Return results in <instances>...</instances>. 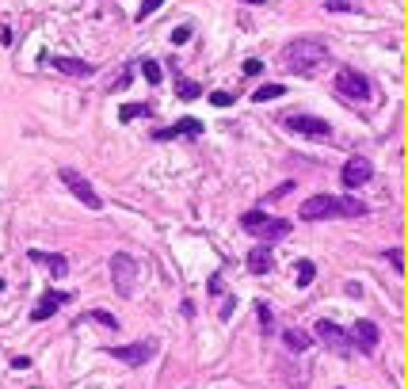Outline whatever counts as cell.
I'll return each instance as SVG.
<instances>
[{
	"mask_svg": "<svg viewBox=\"0 0 408 389\" xmlns=\"http://www.w3.org/2000/svg\"><path fill=\"white\" fill-rule=\"evenodd\" d=\"M283 65L298 76H317L320 65H328V46L320 39H294L290 46H283Z\"/></svg>",
	"mask_w": 408,
	"mask_h": 389,
	"instance_id": "1",
	"label": "cell"
},
{
	"mask_svg": "<svg viewBox=\"0 0 408 389\" xmlns=\"http://www.w3.org/2000/svg\"><path fill=\"white\" fill-rule=\"evenodd\" d=\"M111 279H114V290H119L123 298H134V290H138V279H141L138 260L126 256V252H114V256H111Z\"/></svg>",
	"mask_w": 408,
	"mask_h": 389,
	"instance_id": "2",
	"label": "cell"
},
{
	"mask_svg": "<svg viewBox=\"0 0 408 389\" xmlns=\"http://www.w3.org/2000/svg\"><path fill=\"white\" fill-rule=\"evenodd\" d=\"M336 92H340L343 100H355V103H367L370 100V81L355 69H340L336 73Z\"/></svg>",
	"mask_w": 408,
	"mask_h": 389,
	"instance_id": "3",
	"label": "cell"
},
{
	"mask_svg": "<svg viewBox=\"0 0 408 389\" xmlns=\"http://www.w3.org/2000/svg\"><path fill=\"white\" fill-rule=\"evenodd\" d=\"M61 183H65V187L73 191V195H76V199H81L88 210H103V199H99V195H96V187H92V183L84 180V176L76 172V168H69V165L61 168Z\"/></svg>",
	"mask_w": 408,
	"mask_h": 389,
	"instance_id": "4",
	"label": "cell"
},
{
	"mask_svg": "<svg viewBox=\"0 0 408 389\" xmlns=\"http://www.w3.org/2000/svg\"><path fill=\"white\" fill-rule=\"evenodd\" d=\"M283 126L290 134H302V138H313V141H325L328 134H332V126H328L325 118H317V115H286Z\"/></svg>",
	"mask_w": 408,
	"mask_h": 389,
	"instance_id": "5",
	"label": "cell"
},
{
	"mask_svg": "<svg viewBox=\"0 0 408 389\" xmlns=\"http://www.w3.org/2000/svg\"><path fill=\"white\" fill-rule=\"evenodd\" d=\"M343 214V202L332 199V195H313V199L302 202V210H298V218L302 222H317V218H340Z\"/></svg>",
	"mask_w": 408,
	"mask_h": 389,
	"instance_id": "6",
	"label": "cell"
},
{
	"mask_svg": "<svg viewBox=\"0 0 408 389\" xmlns=\"http://www.w3.org/2000/svg\"><path fill=\"white\" fill-rule=\"evenodd\" d=\"M114 359H123L126 366H141L156 355V344L153 339H141V344H119V348H107Z\"/></svg>",
	"mask_w": 408,
	"mask_h": 389,
	"instance_id": "7",
	"label": "cell"
},
{
	"mask_svg": "<svg viewBox=\"0 0 408 389\" xmlns=\"http://www.w3.org/2000/svg\"><path fill=\"white\" fill-rule=\"evenodd\" d=\"M317 336L325 339L336 355H351V348H355V344H351V332L340 328V324H332V321H317Z\"/></svg>",
	"mask_w": 408,
	"mask_h": 389,
	"instance_id": "8",
	"label": "cell"
},
{
	"mask_svg": "<svg viewBox=\"0 0 408 389\" xmlns=\"http://www.w3.org/2000/svg\"><path fill=\"white\" fill-rule=\"evenodd\" d=\"M370 176H374V165H370L367 157H351L347 165L340 168V180L343 187L351 191V187H363V183H370Z\"/></svg>",
	"mask_w": 408,
	"mask_h": 389,
	"instance_id": "9",
	"label": "cell"
},
{
	"mask_svg": "<svg viewBox=\"0 0 408 389\" xmlns=\"http://www.w3.org/2000/svg\"><path fill=\"white\" fill-rule=\"evenodd\" d=\"M378 339H382V332H378L374 321H367V317H363V321L351 324V344L363 351V355H370V351L378 348Z\"/></svg>",
	"mask_w": 408,
	"mask_h": 389,
	"instance_id": "10",
	"label": "cell"
},
{
	"mask_svg": "<svg viewBox=\"0 0 408 389\" xmlns=\"http://www.w3.org/2000/svg\"><path fill=\"white\" fill-rule=\"evenodd\" d=\"M203 134V123L198 118H180V123H172V126H161V130H153L156 141H172V138H198Z\"/></svg>",
	"mask_w": 408,
	"mask_h": 389,
	"instance_id": "11",
	"label": "cell"
},
{
	"mask_svg": "<svg viewBox=\"0 0 408 389\" xmlns=\"http://www.w3.org/2000/svg\"><path fill=\"white\" fill-rule=\"evenodd\" d=\"M65 302H69L65 290H46V294H42V302L34 306V313H31V317H34V321H46V317H54L57 309L65 306Z\"/></svg>",
	"mask_w": 408,
	"mask_h": 389,
	"instance_id": "12",
	"label": "cell"
},
{
	"mask_svg": "<svg viewBox=\"0 0 408 389\" xmlns=\"http://www.w3.org/2000/svg\"><path fill=\"white\" fill-rule=\"evenodd\" d=\"M50 65H54L57 73H65V76H92L96 73L92 61H81V58H50Z\"/></svg>",
	"mask_w": 408,
	"mask_h": 389,
	"instance_id": "13",
	"label": "cell"
},
{
	"mask_svg": "<svg viewBox=\"0 0 408 389\" xmlns=\"http://www.w3.org/2000/svg\"><path fill=\"white\" fill-rule=\"evenodd\" d=\"M283 339H286V348L294 351V355H302V351L313 348V336H309V332H302V328H286Z\"/></svg>",
	"mask_w": 408,
	"mask_h": 389,
	"instance_id": "14",
	"label": "cell"
},
{
	"mask_svg": "<svg viewBox=\"0 0 408 389\" xmlns=\"http://www.w3.org/2000/svg\"><path fill=\"white\" fill-rule=\"evenodd\" d=\"M248 271H252V275H267L271 271V249H263V244H260V249L248 252Z\"/></svg>",
	"mask_w": 408,
	"mask_h": 389,
	"instance_id": "15",
	"label": "cell"
},
{
	"mask_svg": "<svg viewBox=\"0 0 408 389\" xmlns=\"http://www.w3.org/2000/svg\"><path fill=\"white\" fill-rule=\"evenodd\" d=\"M263 225H267V214H263V210H248V214H241V229L252 233V237H260Z\"/></svg>",
	"mask_w": 408,
	"mask_h": 389,
	"instance_id": "16",
	"label": "cell"
},
{
	"mask_svg": "<svg viewBox=\"0 0 408 389\" xmlns=\"http://www.w3.org/2000/svg\"><path fill=\"white\" fill-rule=\"evenodd\" d=\"M286 233H290V222H286V218H267V225H263L260 240H283Z\"/></svg>",
	"mask_w": 408,
	"mask_h": 389,
	"instance_id": "17",
	"label": "cell"
},
{
	"mask_svg": "<svg viewBox=\"0 0 408 389\" xmlns=\"http://www.w3.org/2000/svg\"><path fill=\"white\" fill-rule=\"evenodd\" d=\"M42 264L50 267V275H54V279H65V275H69V260H65V256H54V252H42Z\"/></svg>",
	"mask_w": 408,
	"mask_h": 389,
	"instance_id": "18",
	"label": "cell"
},
{
	"mask_svg": "<svg viewBox=\"0 0 408 389\" xmlns=\"http://www.w3.org/2000/svg\"><path fill=\"white\" fill-rule=\"evenodd\" d=\"M278 96H286L283 84H260V88H256V96H252V103H267V100H278Z\"/></svg>",
	"mask_w": 408,
	"mask_h": 389,
	"instance_id": "19",
	"label": "cell"
},
{
	"mask_svg": "<svg viewBox=\"0 0 408 389\" xmlns=\"http://www.w3.org/2000/svg\"><path fill=\"white\" fill-rule=\"evenodd\" d=\"M176 96H180V100H198L203 88H198L195 81H187V76H180V81H176Z\"/></svg>",
	"mask_w": 408,
	"mask_h": 389,
	"instance_id": "20",
	"label": "cell"
},
{
	"mask_svg": "<svg viewBox=\"0 0 408 389\" xmlns=\"http://www.w3.org/2000/svg\"><path fill=\"white\" fill-rule=\"evenodd\" d=\"M141 76H145V81H149V84H161V81H164L161 65H156V61H153V58H145V61H141Z\"/></svg>",
	"mask_w": 408,
	"mask_h": 389,
	"instance_id": "21",
	"label": "cell"
},
{
	"mask_svg": "<svg viewBox=\"0 0 408 389\" xmlns=\"http://www.w3.org/2000/svg\"><path fill=\"white\" fill-rule=\"evenodd\" d=\"M149 111H153L149 103H126V107L119 111V118H123V123H130V118H138V115H149Z\"/></svg>",
	"mask_w": 408,
	"mask_h": 389,
	"instance_id": "22",
	"label": "cell"
},
{
	"mask_svg": "<svg viewBox=\"0 0 408 389\" xmlns=\"http://www.w3.org/2000/svg\"><path fill=\"white\" fill-rule=\"evenodd\" d=\"M313 275H317V264H313V260H302V264H298V286H309Z\"/></svg>",
	"mask_w": 408,
	"mask_h": 389,
	"instance_id": "23",
	"label": "cell"
},
{
	"mask_svg": "<svg viewBox=\"0 0 408 389\" xmlns=\"http://www.w3.org/2000/svg\"><path fill=\"white\" fill-rule=\"evenodd\" d=\"M161 4H164V0H141V8H138V23H145V19L153 16V12L161 8Z\"/></svg>",
	"mask_w": 408,
	"mask_h": 389,
	"instance_id": "24",
	"label": "cell"
},
{
	"mask_svg": "<svg viewBox=\"0 0 408 389\" xmlns=\"http://www.w3.org/2000/svg\"><path fill=\"white\" fill-rule=\"evenodd\" d=\"M92 321H96V324H107V328H119V321H114V317L111 313H103V309H92Z\"/></svg>",
	"mask_w": 408,
	"mask_h": 389,
	"instance_id": "25",
	"label": "cell"
},
{
	"mask_svg": "<svg viewBox=\"0 0 408 389\" xmlns=\"http://www.w3.org/2000/svg\"><path fill=\"white\" fill-rule=\"evenodd\" d=\"M343 202V214H367V207H363L359 199H351V195H347V199H340Z\"/></svg>",
	"mask_w": 408,
	"mask_h": 389,
	"instance_id": "26",
	"label": "cell"
},
{
	"mask_svg": "<svg viewBox=\"0 0 408 389\" xmlns=\"http://www.w3.org/2000/svg\"><path fill=\"white\" fill-rule=\"evenodd\" d=\"M210 103L214 107H229V103H233V92H210Z\"/></svg>",
	"mask_w": 408,
	"mask_h": 389,
	"instance_id": "27",
	"label": "cell"
},
{
	"mask_svg": "<svg viewBox=\"0 0 408 389\" xmlns=\"http://www.w3.org/2000/svg\"><path fill=\"white\" fill-rule=\"evenodd\" d=\"M191 39V27L183 23V27H176V31H172V42H176V46H183V42Z\"/></svg>",
	"mask_w": 408,
	"mask_h": 389,
	"instance_id": "28",
	"label": "cell"
},
{
	"mask_svg": "<svg viewBox=\"0 0 408 389\" xmlns=\"http://www.w3.org/2000/svg\"><path fill=\"white\" fill-rule=\"evenodd\" d=\"M260 73H263V61L248 58V61H245V76H260Z\"/></svg>",
	"mask_w": 408,
	"mask_h": 389,
	"instance_id": "29",
	"label": "cell"
},
{
	"mask_svg": "<svg viewBox=\"0 0 408 389\" xmlns=\"http://www.w3.org/2000/svg\"><path fill=\"white\" fill-rule=\"evenodd\" d=\"M325 8H328V12H340V16H343V12H355L351 4H343V0H328Z\"/></svg>",
	"mask_w": 408,
	"mask_h": 389,
	"instance_id": "30",
	"label": "cell"
},
{
	"mask_svg": "<svg viewBox=\"0 0 408 389\" xmlns=\"http://www.w3.org/2000/svg\"><path fill=\"white\" fill-rule=\"evenodd\" d=\"M385 256H389L393 271H400V267H405V260H400V249H389V252H385Z\"/></svg>",
	"mask_w": 408,
	"mask_h": 389,
	"instance_id": "31",
	"label": "cell"
},
{
	"mask_svg": "<svg viewBox=\"0 0 408 389\" xmlns=\"http://www.w3.org/2000/svg\"><path fill=\"white\" fill-rule=\"evenodd\" d=\"M290 191H294V183H283V187H275L267 195V199H286V195H290Z\"/></svg>",
	"mask_w": 408,
	"mask_h": 389,
	"instance_id": "32",
	"label": "cell"
},
{
	"mask_svg": "<svg viewBox=\"0 0 408 389\" xmlns=\"http://www.w3.org/2000/svg\"><path fill=\"white\" fill-rule=\"evenodd\" d=\"M256 317H260L263 328H271V309H267V306H256Z\"/></svg>",
	"mask_w": 408,
	"mask_h": 389,
	"instance_id": "33",
	"label": "cell"
},
{
	"mask_svg": "<svg viewBox=\"0 0 408 389\" xmlns=\"http://www.w3.org/2000/svg\"><path fill=\"white\" fill-rule=\"evenodd\" d=\"M126 84H130V73H123V76H119V81H114V84H111V92H123V88H126Z\"/></svg>",
	"mask_w": 408,
	"mask_h": 389,
	"instance_id": "34",
	"label": "cell"
},
{
	"mask_svg": "<svg viewBox=\"0 0 408 389\" xmlns=\"http://www.w3.org/2000/svg\"><path fill=\"white\" fill-rule=\"evenodd\" d=\"M245 4H267V0H245Z\"/></svg>",
	"mask_w": 408,
	"mask_h": 389,
	"instance_id": "35",
	"label": "cell"
},
{
	"mask_svg": "<svg viewBox=\"0 0 408 389\" xmlns=\"http://www.w3.org/2000/svg\"><path fill=\"white\" fill-rule=\"evenodd\" d=\"M0 290H4V279H0Z\"/></svg>",
	"mask_w": 408,
	"mask_h": 389,
	"instance_id": "36",
	"label": "cell"
}]
</instances>
